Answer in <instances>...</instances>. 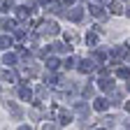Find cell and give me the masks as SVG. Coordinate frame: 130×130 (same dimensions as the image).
I'll list each match as a JSON object with an SVG mask.
<instances>
[{
    "instance_id": "obj_1",
    "label": "cell",
    "mask_w": 130,
    "mask_h": 130,
    "mask_svg": "<svg viewBox=\"0 0 130 130\" xmlns=\"http://www.w3.org/2000/svg\"><path fill=\"white\" fill-rule=\"evenodd\" d=\"M100 88H102V91H107V93H109V91H114V81H111V79H100Z\"/></svg>"
},
{
    "instance_id": "obj_2",
    "label": "cell",
    "mask_w": 130,
    "mask_h": 130,
    "mask_svg": "<svg viewBox=\"0 0 130 130\" xmlns=\"http://www.w3.org/2000/svg\"><path fill=\"white\" fill-rule=\"evenodd\" d=\"M79 70H81V72H91V70H93V63H91V60H81Z\"/></svg>"
},
{
    "instance_id": "obj_3",
    "label": "cell",
    "mask_w": 130,
    "mask_h": 130,
    "mask_svg": "<svg viewBox=\"0 0 130 130\" xmlns=\"http://www.w3.org/2000/svg\"><path fill=\"white\" fill-rule=\"evenodd\" d=\"M95 109H100V111H102V109H107V100H105V98H100V100L95 102Z\"/></svg>"
},
{
    "instance_id": "obj_4",
    "label": "cell",
    "mask_w": 130,
    "mask_h": 130,
    "mask_svg": "<svg viewBox=\"0 0 130 130\" xmlns=\"http://www.w3.org/2000/svg\"><path fill=\"white\" fill-rule=\"evenodd\" d=\"M119 77L128 79V77H130V70H128V68H121V70H119Z\"/></svg>"
},
{
    "instance_id": "obj_5",
    "label": "cell",
    "mask_w": 130,
    "mask_h": 130,
    "mask_svg": "<svg viewBox=\"0 0 130 130\" xmlns=\"http://www.w3.org/2000/svg\"><path fill=\"white\" fill-rule=\"evenodd\" d=\"M111 12H116V14H119V12H123V9H121L119 3H111Z\"/></svg>"
},
{
    "instance_id": "obj_6",
    "label": "cell",
    "mask_w": 130,
    "mask_h": 130,
    "mask_svg": "<svg viewBox=\"0 0 130 130\" xmlns=\"http://www.w3.org/2000/svg\"><path fill=\"white\" fill-rule=\"evenodd\" d=\"M128 16H130V7H128Z\"/></svg>"
}]
</instances>
